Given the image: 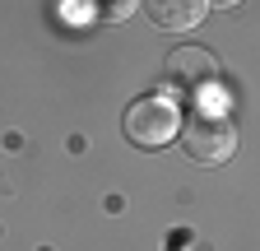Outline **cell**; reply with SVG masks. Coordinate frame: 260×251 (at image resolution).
Here are the masks:
<instances>
[{
	"label": "cell",
	"mask_w": 260,
	"mask_h": 251,
	"mask_svg": "<svg viewBox=\"0 0 260 251\" xmlns=\"http://www.w3.org/2000/svg\"><path fill=\"white\" fill-rule=\"evenodd\" d=\"M181 144H186V153L195 163L218 168V163H228L237 153V125H233V116L223 107H200V112H190Z\"/></svg>",
	"instance_id": "2"
},
{
	"label": "cell",
	"mask_w": 260,
	"mask_h": 251,
	"mask_svg": "<svg viewBox=\"0 0 260 251\" xmlns=\"http://www.w3.org/2000/svg\"><path fill=\"white\" fill-rule=\"evenodd\" d=\"M205 14H209L205 0H149V19L162 33H190L205 23Z\"/></svg>",
	"instance_id": "4"
},
{
	"label": "cell",
	"mask_w": 260,
	"mask_h": 251,
	"mask_svg": "<svg viewBox=\"0 0 260 251\" xmlns=\"http://www.w3.org/2000/svg\"><path fill=\"white\" fill-rule=\"evenodd\" d=\"M88 5H93V14H98V19H125L130 10L140 5V0H88Z\"/></svg>",
	"instance_id": "5"
},
{
	"label": "cell",
	"mask_w": 260,
	"mask_h": 251,
	"mask_svg": "<svg viewBox=\"0 0 260 251\" xmlns=\"http://www.w3.org/2000/svg\"><path fill=\"white\" fill-rule=\"evenodd\" d=\"M205 5H218V10H233V5H242V0H205Z\"/></svg>",
	"instance_id": "6"
},
{
	"label": "cell",
	"mask_w": 260,
	"mask_h": 251,
	"mask_svg": "<svg viewBox=\"0 0 260 251\" xmlns=\"http://www.w3.org/2000/svg\"><path fill=\"white\" fill-rule=\"evenodd\" d=\"M181 135V107L168 93H144L125 107V140L135 149H162Z\"/></svg>",
	"instance_id": "1"
},
{
	"label": "cell",
	"mask_w": 260,
	"mask_h": 251,
	"mask_svg": "<svg viewBox=\"0 0 260 251\" xmlns=\"http://www.w3.org/2000/svg\"><path fill=\"white\" fill-rule=\"evenodd\" d=\"M168 84L186 93H209L218 84V60L205 47H177L168 56Z\"/></svg>",
	"instance_id": "3"
}]
</instances>
